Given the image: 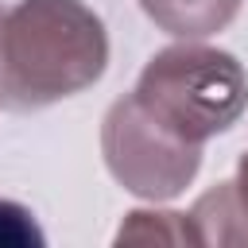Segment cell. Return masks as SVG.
I'll return each mask as SVG.
<instances>
[{
    "mask_svg": "<svg viewBox=\"0 0 248 248\" xmlns=\"http://www.w3.org/2000/svg\"><path fill=\"white\" fill-rule=\"evenodd\" d=\"M132 97L178 140L205 143L240 120L248 105V74L229 50L182 39L143 66Z\"/></svg>",
    "mask_w": 248,
    "mask_h": 248,
    "instance_id": "obj_2",
    "label": "cell"
},
{
    "mask_svg": "<svg viewBox=\"0 0 248 248\" xmlns=\"http://www.w3.org/2000/svg\"><path fill=\"white\" fill-rule=\"evenodd\" d=\"M101 151L108 174L128 194L147 202L178 198L202 167V143H186L174 132H167L155 116L143 112V105L132 93L105 112Z\"/></svg>",
    "mask_w": 248,
    "mask_h": 248,
    "instance_id": "obj_3",
    "label": "cell"
},
{
    "mask_svg": "<svg viewBox=\"0 0 248 248\" xmlns=\"http://www.w3.org/2000/svg\"><path fill=\"white\" fill-rule=\"evenodd\" d=\"M140 8L167 35L194 43V39H209L225 31L236 19L240 0H140Z\"/></svg>",
    "mask_w": 248,
    "mask_h": 248,
    "instance_id": "obj_5",
    "label": "cell"
},
{
    "mask_svg": "<svg viewBox=\"0 0 248 248\" xmlns=\"http://www.w3.org/2000/svg\"><path fill=\"white\" fill-rule=\"evenodd\" d=\"M43 229L35 221V213L19 202H8L0 198V248H31V244H43Z\"/></svg>",
    "mask_w": 248,
    "mask_h": 248,
    "instance_id": "obj_7",
    "label": "cell"
},
{
    "mask_svg": "<svg viewBox=\"0 0 248 248\" xmlns=\"http://www.w3.org/2000/svg\"><path fill=\"white\" fill-rule=\"evenodd\" d=\"M108 66V35L81 0H19L0 16V101L46 108L89 89Z\"/></svg>",
    "mask_w": 248,
    "mask_h": 248,
    "instance_id": "obj_1",
    "label": "cell"
},
{
    "mask_svg": "<svg viewBox=\"0 0 248 248\" xmlns=\"http://www.w3.org/2000/svg\"><path fill=\"white\" fill-rule=\"evenodd\" d=\"M202 244H248V151L236 163V174L198 198L190 209Z\"/></svg>",
    "mask_w": 248,
    "mask_h": 248,
    "instance_id": "obj_4",
    "label": "cell"
},
{
    "mask_svg": "<svg viewBox=\"0 0 248 248\" xmlns=\"http://www.w3.org/2000/svg\"><path fill=\"white\" fill-rule=\"evenodd\" d=\"M202 244L190 213H155V209H136L128 221L116 229V244Z\"/></svg>",
    "mask_w": 248,
    "mask_h": 248,
    "instance_id": "obj_6",
    "label": "cell"
}]
</instances>
